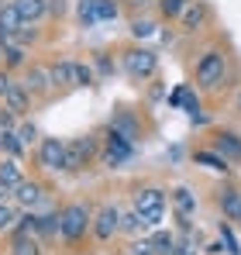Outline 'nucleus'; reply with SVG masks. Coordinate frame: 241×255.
<instances>
[{"instance_id":"obj_1","label":"nucleus","mask_w":241,"mask_h":255,"mask_svg":"<svg viewBox=\"0 0 241 255\" xmlns=\"http://www.w3.org/2000/svg\"><path fill=\"white\" fill-rule=\"evenodd\" d=\"M59 235L69 249H76L86 242V235H93V207L83 200H69L59 211Z\"/></svg>"},{"instance_id":"obj_2","label":"nucleus","mask_w":241,"mask_h":255,"mask_svg":"<svg viewBox=\"0 0 241 255\" xmlns=\"http://www.w3.org/2000/svg\"><path fill=\"white\" fill-rule=\"evenodd\" d=\"M224 76H228V52L217 48V45L203 48L200 59H197V90L214 93V90L224 86Z\"/></svg>"},{"instance_id":"obj_3","label":"nucleus","mask_w":241,"mask_h":255,"mask_svg":"<svg viewBox=\"0 0 241 255\" xmlns=\"http://www.w3.org/2000/svg\"><path fill=\"white\" fill-rule=\"evenodd\" d=\"M120 69L134 80V83H145V80H155L159 73V55L152 48H141V45H131L120 52Z\"/></svg>"},{"instance_id":"obj_4","label":"nucleus","mask_w":241,"mask_h":255,"mask_svg":"<svg viewBox=\"0 0 241 255\" xmlns=\"http://www.w3.org/2000/svg\"><path fill=\"white\" fill-rule=\"evenodd\" d=\"M100 159V141L93 134H80L66 141V172H83Z\"/></svg>"},{"instance_id":"obj_5","label":"nucleus","mask_w":241,"mask_h":255,"mask_svg":"<svg viewBox=\"0 0 241 255\" xmlns=\"http://www.w3.org/2000/svg\"><path fill=\"white\" fill-rule=\"evenodd\" d=\"M131 207L148 221V228H159L162 214H165V190L162 186H134Z\"/></svg>"},{"instance_id":"obj_6","label":"nucleus","mask_w":241,"mask_h":255,"mask_svg":"<svg viewBox=\"0 0 241 255\" xmlns=\"http://www.w3.org/2000/svg\"><path fill=\"white\" fill-rule=\"evenodd\" d=\"M131 155H134V141L124 138L114 128H107V131H104V145H100V162H104L107 169H118L120 162H127Z\"/></svg>"},{"instance_id":"obj_7","label":"nucleus","mask_w":241,"mask_h":255,"mask_svg":"<svg viewBox=\"0 0 241 255\" xmlns=\"http://www.w3.org/2000/svg\"><path fill=\"white\" fill-rule=\"evenodd\" d=\"M120 214L124 211L118 204H100L93 211V242H100V245L114 242V235H120Z\"/></svg>"},{"instance_id":"obj_8","label":"nucleus","mask_w":241,"mask_h":255,"mask_svg":"<svg viewBox=\"0 0 241 255\" xmlns=\"http://www.w3.org/2000/svg\"><path fill=\"white\" fill-rule=\"evenodd\" d=\"M35 162L45 172H66V141L62 138H41L35 145Z\"/></svg>"},{"instance_id":"obj_9","label":"nucleus","mask_w":241,"mask_h":255,"mask_svg":"<svg viewBox=\"0 0 241 255\" xmlns=\"http://www.w3.org/2000/svg\"><path fill=\"white\" fill-rule=\"evenodd\" d=\"M176 21H179V31L197 35V31L207 28V21H210V7H207L203 0H190V3H186V10H183Z\"/></svg>"},{"instance_id":"obj_10","label":"nucleus","mask_w":241,"mask_h":255,"mask_svg":"<svg viewBox=\"0 0 241 255\" xmlns=\"http://www.w3.org/2000/svg\"><path fill=\"white\" fill-rule=\"evenodd\" d=\"M24 90L31 93V100H45L55 86H52V76H48V66H28L24 69Z\"/></svg>"},{"instance_id":"obj_11","label":"nucleus","mask_w":241,"mask_h":255,"mask_svg":"<svg viewBox=\"0 0 241 255\" xmlns=\"http://www.w3.org/2000/svg\"><path fill=\"white\" fill-rule=\"evenodd\" d=\"M41 200H45V186H41L38 179H21L17 183V190H14V204L21 207V211H35Z\"/></svg>"},{"instance_id":"obj_12","label":"nucleus","mask_w":241,"mask_h":255,"mask_svg":"<svg viewBox=\"0 0 241 255\" xmlns=\"http://www.w3.org/2000/svg\"><path fill=\"white\" fill-rule=\"evenodd\" d=\"M210 148L217 155H224L228 162H241V134L238 131H214Z\"/></svg>"},{"instance_id":"obj_13","label":"nucleus","mask_w":241,"mask_h":255,"mask_svg":"<svg viewBox=\"0 0 241 255\" xmlns=\"http://www.w3.org/2000/svg\"><path fill=\"white\" fill-rule=\"evenodd\" d=\"M217 207L224 214V221H241V190L238 186H221L217 190Z\"/></svg>"},{"instance_id":"obj_14","label":"nucleus","mask_w":241,"mask_h":255,"mask_svg":"<svg viewBox=\"0 0 241 255\" xmlns=\"http://www.w3.org/2000/svg\"><path fill=\"white\" fill-rule=\"evenodd\" d=\"M3 104H7L17 118H28V111H31V93L24 90V83H10L7 97H3Z\"/></svg>"},{"instance_id":"obj_15","label":"nucleus","mask_w":241,"mask_h":255,"mask_svg":"<svg viewBox=\"0 0 241 255\" xmlns=\"http://www.w3.org/2000/svg\"><path fill=\"white\" fill-rule=\"evenodd\" d=\"M14 7H17L24 24H38L41 17L48 14V0H14Z\"/></svg>"},{"instance_id":"obj_16","label":"nucleus","mask_w":241,"mask_h":255,"mask_svg":"<svg viewBox=\"0 0 241 255\" xmlns=\"http://www.w3.org/2000/svg\"><path fill=\"white\" fill-rule=\"evenodd\" d=\"M73 69H76V62H69V59L52 62V66H48L52 86H55V90H69V86H73Z\"/></svg>"},{"instance_id":"obj_17","label":"nucleus","mask_w":241,"mask_h":255,"mask_svg":"<svg viewBox=\"0 0 241 255\" xmlns=\"http://www.w3.org/2000/svg\"><path fill=\"white\" fill-rule=\"evenodd\" d=\"M111 128L120 131L124 138H131V141H138V138H141V125L134 121V114H131V111H118V114L111 118Z\"/></svg>"},{"instance_id":"obj_18","label":"nucleus","mask_w":241,"mask_h":255,"mask_svg":"<svg viewBox=\"0 0 241 255\" xmlns=\"http://www.w3.org/2000/svg\"><path fill=\"white\" fill-rule=\"evenodd\" d=\"M7 255H41L38 235H14L10 231V249H7Z\"/></svg>"},{"instance_id":"obj_19","label":"nucleus","mask_w":241,"mask_h":255,"mask_svg":"<svg viewBox=\"0 0 241 255\" xmlns=\"http://www.w3.org/2000/svg\"><path fill=\"white\" fill-rule=\"evenodd\" d=\"M172 204H176V214H179L183 224L190 221V214L197 211V197H193L186 186H176V190H172Z\"/></svg>"},{"instance_id":"obj_20","label":"nucleus","mask_w":241,"mask_h":255,"mask_svg":"<svg viewBox=\"0 0 241 255\" xmlns=\"http://www.w3.org/2000/svg\"><path fill=\"white\" fill-rule=\"evenodd\" d=\"M193 162H197V166H207V169H214V172H228V169H231V162H228L224 155H217L214 148H200V152H193Z\"/></svg>"},{"instance_id":"obj_21","label":"nucleus","mask_w":241,"mask_h":255,"mask_svg":"<svg viewBox=\"0 0 241 255\" xmlns=\"http://www.w3.org/2000/svg\"><path fill=\"white\" fill-rule=\"evenodd\" d=\"M24 179V172L17 166V159L14 155H7V159H0V183L3 186H10V190H17V183Z\"/></svg>"},{"instance_id":"obj_22","label":"nucleus","mask_w":241,"mask_h":255,"mask_svg":"<svg viewBox=\"0 0 241 255\" xmlns=\"http://www.w3.org/2000/svg\"><path fill=\"white\" fill-rule=\"evenodd\" d=\"M21 24H24V21H21V14H17V7H14V0H7V3L0 7V28H7V31L14 35V31H17Z\"/></svg>"},{"instance_id":"obj_23","label":"nucleus","mask_w":241,"mask_h":255,"mask_svg":"<svg viewBox=\"0 0 241 255\" xmlns=\"http://www.w3.org/2000/svg\"><path fill=\"white\" fill-rule=\"evenodd\" d=\"M141 228H148V221H145L141 214L134 211V207H131V211H124V214H120V231H124V235H138Z\"/></svg>"},{"instance_id":"obj_24","label":"nucleus","mask_w":241,"mask_h":255,"mask_svg":"<svg viewBox=\"0 0 241 255\" xmlns=\"http://www.w3.org/2000/svg\"><path fill=\"white\" fill-rule=\"evenodd\" d=\"M169 100H172V104H183L190 114H197V111H200V100L193 97V90H190V86H179V90H172V97H169Z\"/></svg>"},{"instance_id":"obj_25","label":"nucleus","mask_w":241,"mask_h":255,"mask_svg":"<svg viewBox=\"0 0 241 255\" xmlns=\"http://www.w3.org/2000/svg\"><path fill=\"white\" fill-rule=\"evenodd\" d=\"M24 59H28V52L21 45H3V69H17V66H24Z\"/></svg>"},{"instance_id":"obj_26","label":"nucleus","mask_w":241,"mask_h":255,"mask_svg":"<svg viewBox=\"0 0 241 255\" xmlns=\"http://www.w3.org/2000/svg\"><path fill=\"white\" fill-rule=\"evenodd\" d=\"M76 17H80L83 28H93L97 24V0H80L76 3Z\"/></svg>"},{"instance_id":"obj_27","label":"nucleus","mask_w":241,"mask_h":255,"mask_svg":"<svg viewBox=\"0 0 241 255\" xmlns=\"http://www.w3.org/2000/svg\"><path fill=\"white\" fill-rule=\"evenodd\" d=\"M152 35H155L152 17H131V38H152Z\"/></svg>"},{"instance_id":"obj_28","label":"nucleus","mask_w":241,"mask_h":255,"mask_svg":"<svg viewBox=\"0 0 241 255\" xmlns=\"http://www.w3.org/2000/svg\"><path fill=\"white\" fill-rule=\"evenodd\" d=\"M120 3L118 0H97V21H118Z\"/></svg>"},{"instance_id":"obj_29","label":"nucleus","mask_w":241,"mask_h":255,"mask_svg":"<svg viewBox=\"0 0 241 255\" xmlns=\"http://www.w3.org/2000/svg\"><path fill=\"white\" fill-rule=\"evenodd\" d=\"M186 3H190V0H159V14L165 21H176V17L186 10Z\"/></svg>"},{"instance_id":"obj_30","label":"nucleus","mask_w":241,"mask_h":255,"mask_svg":"<svg viewBox=\"0 0 241 255\" xmlns=\"http://www.w3.org/2000/svg\"><path fill=\"white\" fill-rule=\"evenodd\" d=\"M17 217H21V207H14V204H0V231H14Z\"/></svg>"},{"instance_id":"obj_31","label":"nucleus","mask_w":241,"mask_h":255,"mask_svg":"<svg viewBox=\"0 0 241 255\" xmlns=\"http://www.w3.org/2000/svg\"><path fill=\"white\" fill-rule=\"evenodd\" d=\"M93 66H86V62H76V69H73V86L83 90V86H93Z\"/></svg>"},{"instance_id":"obj_32","label":"nucleus","mask_w":241,"mask_h":255,"mask_svg":"<svg viewBox=\"0 0 241 255\" xmlns=\"http://www.w3.org/2000/svg\"><path fill=\"white\" fill-rule=\"evenodd\" d=\"M152 245H155V255H172L176 238H172L169 231H155V235H152Z\"/></svg>"},{"instance_id":"obj_33","label":"nucleus","mask_w":241,"mask_h":255,"mask_svg":"<svg viewBox=\"0 0 241 255\" xmlns=\"http://www.w3.org/2000/svg\"><path fill=\"white\" fill-rule=\"evenodd\" d=\"M17 138H21V145H24V148H31V145H38L41 138H38V128L35 125H21L17 128Z\"/></svg>"},{"instance_id":"obj_34","label":"nucleus","mask_w":241,"mask_h":255,"mask_svg":"<svg viewBox=\"0 0 241 255\" xmlns=\"http://www.w3.org/2000/svg\"><path fill=\"white\" fill-rule=\"evenodd\" d=\"M14 128H17V114L0 100V131H14Z\"/></svg>"},{"instance_id":"obj_35","label":"nucleus","mask_w":241,"mask_h":255,"mask_svg":"<svg viewBox=\"0 0 241 255\" xmlns=\"http://www.w3.org/2000/svg\"><path fill=\"white\" fill-rule=\"evenodd\" d=\"M127 255H155V245H152V238L131 242V245H127Z\"/></svg>"},{"instance_id":"obj_36","label":"nucleus","mask_w":241,"mask_h":255,"mask_svg":"<svg viewBox=\"0 0 241 255\" xmlns=\"http://www.w3.org/2000/svg\"><path fill=\"white\" fill-rule=\"evenodd\" d=\"M221 242H224V245H228V252H231V255H241L238 242H235V235H231V228H228V224H224V221H221Z\"/></svg>"},{"instance_id":"obj_37","label":"nucleus","mask_w":241,"mask_h":255,"mask_svg":"<svg viewBox=\"0 0 241 255\" xmlns=\"http://www.w3.org/2000/svg\"><path fill=\"white\" fill-rule=\"evenodd\" d=\"M48 14H52V17L59 21V17L66 14V0H48Z\"/></svg>"},{"instance_id":"obj_38","label":"nucleus","mask_w":241,"mask_h":255,"mask_svg":"<svg viewBox=\"0 0 241 255\" xmlns=\"http://www.w3.org/2000/svg\"><path fill=\"white\" fill-rule=\"evenodd\" d=\"M10 83H14V80H10V69H0V100L7 97V90H10Z\"/></svg>"},{"instance_id":"obj_39","label":"nucleus","mask_w":241,"mask_h":255,"mask_svg":"<svg viewBox=\"0 0 241 255\" xmlns=\"http://www.w3.org/2000/svg\"><path fill=\"white\" fill-rule=\"evenodd\" d=\"M193 121H197V125H210V114H203V111H197V114H193Z\"/></svg>"},{"instance_id":"obj_40","label":"nucleus","mask_w":241,"mask_h":255,"mask_svg":"<svg viewBox=\"0 0 241 255\" xmlns=\"http://www.w3.org/2000/svg\"><path fill=\"white\" fill-rule=\"evenodd\" d=\"M235 111H238V114H241V90H238V93H235Z\"/></svg>"},{"instance_id":"obj_41","label":"nucleus","mask_w":241,"mask_h":255,"mask_svg":"<svg viewBox=\"0 0 241 255\" xmlns=\"http://www.w3.org/2000/svg\"><path fill=\"white\" fill-rule=\"evenodd\" d=\"M3 134H7V131H0V152H3Z\"/></svg>"},{"instance_id":"obj_42","label":"nucleus","mask_w":241,"mask_h":255,"mask_svg":"<svg viewBox=\"0 0 241 255\" xmlns=\"http://www.w3.org/2000/svg\"><path fill=\"white\" fill-rule=\"evenodd\" d=\"M0 69H3V48H0Z\"/></svg>"},{"instance_id":"obj_43","label":"nucleus","mask_w":241,"mask_h":255,"mask_svg":"<svg viewBox=\"0 0 241 255\" xmlns=\"http://www.w3.org/2000/svg\"><path fill=\"white\" fill-rule=\"evenodd\" d=\"M141 3H152V0H141ZM155 3H159V0H155Z\"/></svg>"},{"instance_id":"obj_44","label":"nucleus","mask_w":241,"mask_h":255,"mask_svg":"<svg viewBox=\"0 0 241 255\" xmlns=\"http://www.w3.org/2000/svg\"><path fill=\"white\" fill-rule=\"evenodd\" d=\"M3 3H7V0H0V7H3Z\"/></svg>"},{"instance_id":"obj_45","label":"nucleus","mask_w":241,"mask_h":255,"mask_svg":"<svg viewBox=\"0 0 241 255\" xmlns=\"http://www.w3.org/2000/svg\"><path fill=\"white\" fill-rule=\"evenodd\" d=\"M238 224H241V221H238Z\"/></svg>"}]
</instances>
